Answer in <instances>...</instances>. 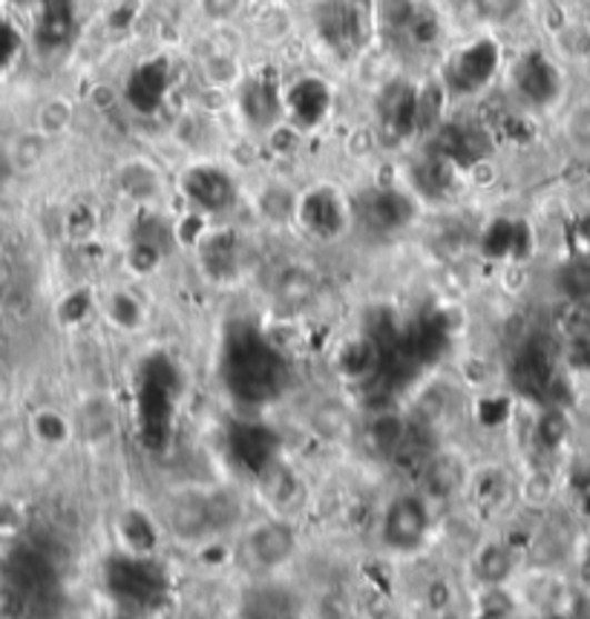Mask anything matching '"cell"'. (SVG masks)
<instances>
[{
    "instance_id": "obj_7",
    "label": "cell",
    "mask_w": 590,
    "mask_h": 619,
    "mask_svg": "<svg viewBox=\"0 0 590 619\" xmlns=\"http://www.w3.org/2000/svg\"><path fill=\"white\" fill-rule=\"evenodd\" d=\"M116 619H136V617H130V613H124V617H116Z\"/></svg>"
},
{
    "instance_id": "obj_1",
    "label": "cell",
    "mask_w": 590,
    "mask_h": 619,
    "mask_svg": "<svg viewBox=\"0 0 590 619\" xmlns=\"http://www.w3.org/2000/svg\"><path fill=\"white\" fill-rule=\"evenodd\" d=\"M242 550L257 568L277 570L297 553V530L286 519L260 521L246 533Z\"/></svg>"
},
{
    "instance_id": "obj_4",
    "label": "cell",
    "mask_w": 590,
    "mask_h": 619,
    "mask_svg": "<svg viewBox=\"0 0 590 619\" xmlns=\"http://www.w3.org/2000/svg\"><path fill=\"white\" fill-rule=\"evenodd\" d=\"M72 121V104L67 99H50L43 101L41 110H38L36 127L43 136H61Z\"/></svg>"
},
{
    "instance_id": "obj_5",
    "label": "cell",
    "mask_w": 590,
    "mask_h": 619,
    "mask_svg": "<svg viewBox=\"0 0 590 619\" xmlns=\"http://www.w3.org/2000/svg\"><path fill=\"white\" fill-rule=\"evenodd\" d=\"M568 133H570V139L577 141L579 148H588L590 150V104L579 107L577 113L570 116Z\"/></svg>"
},
{
    "instance_id": "obj_2",
    "label": "cell",
    "mask_w": 590,
    "mask_h": 619,
    "mask_svg": "<svg viewBox=\"0 0 590 619\" xmlns=\"http://www.w3.org/2000/svg\"><path fill=\"white\" fill-rule=\"evenodd\" d=\"M429 530V507L421 496H401L383 519V539L392 550H414Z\"/></svg>"
},
{
    "instance_id": "obj_3",
    "label": "cell",
    "mask_w": 590,
    "mask_h": 619,
    "mask_svg": "<svg viewBox=\"0 0 590 619\" xmlns=\"http://www.w3.org/2000/svg\"><path fill=\"white\" fill-rule=\"evenodd\" d=\"M47 148H50V136H43L38 127L23 130V133H18L12 141H9V150H7L9 164H12L18 173H29V170H36L38 164L43 162Z\"/></svg>"
},
{
    "instance_id": "obj_6",
    "label": "cell",
    "mask_w": 590,
    "mask_h": 619,
    "mask_svg": "<svg viewBox=\"0 0 590 619\" xmlns=\"http://www.w3.org/2000/svg\"><path fill=\"white\" fill-rule=\"evenodd\" d=\"M116 101H119V92H116L110 84H96L90 90V104L96 107V110H101V113H104V110H110Z\"/></svg>"
},
{
    "instance_id": "obj_8",
    "label": "cell",
    "mask_w": 590,
    "mask_h": 619,
    "mask_svg": "<svg viewBox=\"0 0 590 619\" xmlns=\"http://www.w3.org/2000/svg\"><path fill=\"white\" fill-rule=\"evenodd\" d=\"M0 392H3V387H0Z\"/></svg>"
}]
</instances>
